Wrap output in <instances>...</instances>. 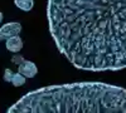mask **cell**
<instances>
[{
	"label": "cell",
	"mask_w": 126,
	"mask_h": 113,
	"mask_svg": "<svg viewBox=\"0 0 126 113\" xmlns=\"http://www.w3.org/2000/svg\"><path fill=\"white\" fill-rule=\"evenodd\" d=\"M14 4L23 12H29L33 9L34 0H14Z\"/></svg>",
	"instance_id": "obj_6"
},
{
	"label": "cell",
	"mask_w": 126,
	"mask_h": 113,
	"mask_svg": "<svg viewBox=\"0 0 126 113\" xmlns=\"http://www.w3.org/2000/svg\"><path fill=\"white\" fill-rule=\"evenodd\" d=\"M14 74H15V73H13V70L5 69V72H4V80H5V82H10V83H12Z\"/></svg>",
	"instance_id": "obj_8"
},
{
	"label": "cell",
	"mask_w": 126,
	"mask_h": 113,
	"mask_svg": "<svg viewBox=\"0 0 126 113\" xmlns=\"http://www.w3.org/2000/svg\"><path fill=\"white\" fill-rule=\"evenodd\" d=\"M18 73H20L25 78H33L38 73V68L37 65L30 60H25L23 64H20L18 67Z\"/></svg>",
	"instance_id": "obj_4"
},
{
	"label": "cell",
	"mask_w": 126,
	"mask_h": 113,
	"mask_svg": "<svg viewBox=\"0 0 126 113\" xmlns=\"http://www.w3.org/2000/svg\"><path fill=\"white\" fill-rule=\"evenodd\" d=\"M6 113H126V89L93 82L50 86L29 92Z\"/></svg>",
	"instance_id": "obj_2"
},
{
	"label": "cell",
	"mask_w": 126,
	"mask_h": 113,
	"mask_svg": "<svg viewBox=\"0 0 126 113\" xmlns=\"http://www.w3.org/2000/svg\"><path fill=\"white\" fill-rule=\"evenodd\" d=\"M12 83H13L14 87H20V86H23V84L25 83V77H23L20 73H15L14 77H13Z\"/></svg>",
	"instance_id": "obj_7"
},
{
	"label": "cell",
	"mask_w": 126,
	"mask_h": 113,
	"mask_svg": "<svg viewBox=\"0 0 126 113\" xmlns=\"http://www.w3.org/2000/svg\"><path fill=\"white\" fill-rule=\"evenodd\" d=\"M49 30L76 68H126V0H48Z\"/></svg>",
	"instance_id": "obj_1"
},
{
	"label": "cell",
	"mask_w": 126,
	"mask_h": 113,
	"mask_svg": "<svg viewBox=\"0 0 126 113\" xmlns=\"http://www.w3.org/2000/svg\"><path fill=\"white\" fill-rule=\"evenodd\" d=\"M22 32V25L18 22H13V23H6L0 28V42L6 40L19 35V33Z\"/></svg>",
	"instance_id": "obj_3"
},
{
	"label": "cell",
	"mask_w": 126,
	"mask_h": 113,
	"mask_svg": "<svg viewBox=\"0 0 126 113\" xmlns=\"http://www.w3.org/2000/svg\"><path fill=\"white\" fill-rule=\"evenodd\" d=\"M1 22H3V13L0 12V23H1Z\"/></svg>",
	"instance_id": "obj_10"
},
{
	"label": "cell",
	"mask_w": 126,
	"mask_h": 113,
	"mask_svg": "<svg viewBox=\"0 0 126 113\" xmlns=\"http://www.w3.org/2000/svg\"><path fill=\"white\" fill-rule=\"evenodd\" d=\"M12 62H13L14 64H16V65L19 67L20 64H23L24 62H25V60H24V58H23L22 55H19V54H16V55H14V57L12 58Z\"/></svg>",
	"instance_id": "obj_9"
},
{
	"label": "cell",
	"mask_w": 126,
	"mask_h": 113,
	"mask_svg": "<svg viewBox=\"0 0 126 113\" xmlns=\"http://www.w3.org/2000/svg\"><path fill=\"white\" fill-rule=\"evenodd\" d=\"M5 45H6V49L9 50V52L18 53L23 48V40H22V38H20L19 35H16V37H13V38L8 39Z\"/></svg>",
	"instance_id": "obj_5"
}]
</instances>
